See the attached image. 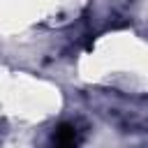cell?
<instances>
[{"mask_svg":"<svg viewBox=\"0 0 148 148\" xmlns=\"http://www.w3.org/2000/svg\"><path fill=\"white\" fill-rule=\"evenodd\" d=\"M53 141L58 146H76L79 143V134H76V130L72 125H60L56 130V134H53Z\"/></svg>","mask_w":148,"mask_h":148,"instance_id":"6da1fadb","label":"cell"}]
</instances>
